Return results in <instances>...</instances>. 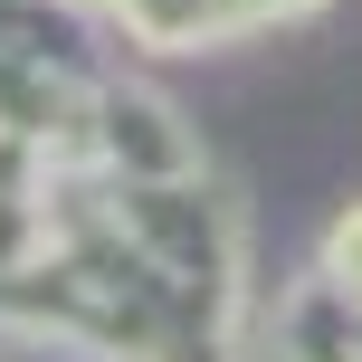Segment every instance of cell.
I'll list each match as a JSON object with an SVG mask.
<instances>
[{"label": "cell", "mask_w": 362, "mask_h": 362, "mask_svg": "<svg viewBox=\"0 0 362 362\" xmlns=\"http://www.w3.org/2000/svg\"><path fill=\"white\" fill-rule=\"evenodd\" d=\"M296 10L315 0H0V172L57 163L144 105V86L105 67L95 29L191 48V38H238Z\"/></svg>", "instance_id": "6da1fadb"}]
</instances>
